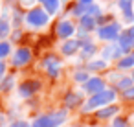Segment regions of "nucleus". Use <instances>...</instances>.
I'll list each match as a JSON object with an SVG mask.
<instances>
[{"instance_id":"nucleus-1","label":"nucleus","mask_w":134,"mask_h":127,"mask_svg":"<svg viewBox=\"0 0 134 127\" xmlns=\"http://www.w3.org/2000/svg\"><path fill=\"white\" fill-rule=\"evenodd\" d=\"M114 99H116V90L114 88H105L103 92H97V94L88 98V101L83 105V112H90V110L99 109V107L103 109V107H107Z\"/></svg>"},{"instance_id":"nucleus-2","label":"nucleus","mask_w":134,"mask_h":127,"mask_svg":"<svg viewBox=\"0 0 134 127\" xmlns=\"http://www.w3.org/2000/svg\"><path fill=\"white\" fill-rule=\"evenodd\" d=\"M66 116H68L66 110H53V112H48V114L35 118L31 127H59L66 121Z\"/></svg>"},{"instance_id":"nucleus-3","label":"nucleus","mask_w":134,"mask_h":127,"mask_svg":"<svg viewBox=\"0 0 134 127\" xmlns=\"http://www.w3.org/2000/svg\"><path fill=\"white\" fill-rule=\"evenodd\" d=\"M50 20V15L42 8H31L28 13H24V22L30 24L31 28H42Z\"/></svg>"},{"instance_id":"nucleus-4","label":"nucleus","mask_w":134,"mask_h":127,"mask_svg":"<svg viewBox=\"0 0 134 127\" xmlns=\"http://www.w3.org/2000/svg\"><path fill=\"white\" fill-rule=\"evenodd\" d=\"M97 35H99V39H103V41H118V37L121 35V24H119V22L103 24V26L97 30Z\"/></svg>"},{"instance_id":"nucleus-5","label":"nucleus","mask_w":134,"mask_h":127,"mask_svg":"<svg viewBox=\"0 0 134 127\" xmlns=\"http://www.w3.org/2000/svg\"><path fill=\"white\" fill-rule=\"evenodd\" d=\"M30 61H31V50H30V48H19V50L13 54V57H11V65H13L15 68H22V66H26Z\"/></svg>"},{"instance_id":"nucleus-6","label":"nucleus","mask_w":134,"mask_h":127,"mask_svg":"<svg viewBox=\"0 0 134 127\" xmlns=\"http://www.w3.org/2000/svg\"><path fill=\"white\" fill-rule=\"evenodd\" d=\"M39 88H41V81H37V79H26V81H22V83L19 85V94H20L22 98H30V96H33Z\"/></svg>"},{"instance_id":"nucleus-7","label":"nucleus","mask_w":134,"mask_h":127,"mask_svg":"<svg viewBox=\"0 0 134 127\" xmlns=\"http://www.w3.org/2000/svg\"><path fill=\"white\" fill-rule=\"evenodd\" d=\"M74 31H75V26H74L70 20H61V22L55 26V33H57V37H59V39H63V41L72 39Z\"/></svg>"},{"instance_id":"nucleus-8","label":"nucleus","mask_w":134,"mask_h":127,"mask_svg":"<svg viewBox=\"0 0 134 127\" xmlns=\"http://www.w3.org/2000/svg\"><path fill=\"white\" fill-rule=\"evenodd\" d=\"M118 6L125 17V22H134V0H118Z\"/></svg>"},{"instance_id":"nucleus-9","label":"nucleus","mask_w":134,"mask_h":127,"mask_svg":"<svg viewBox=\"0 0 134 127\" xmlns=\"http://www.w3.org/2000/svg\"><path fill=\"white\" fill-rule=\"evenodd\" d=\"M42 65H44V68L48 70V74H50L52 77H57V76H59V72H61V61H59V57L48 55V57L42 61Z\"/></svg>"},{"instance_id":"nucleus-10","label":"nucleus","mask_w":134,"mask_h":127,"mask_svg":"<svg viewBox=\"0 0 134 127\" xmlns=\"http://www.w3.org/2000/svg\"><path fill=\"white\" fill-rule=\"evenodd\" d=\"M85 90L88 94H97V92H103L105 90V81L101 77H90L86 83H85Z\"/></svg>"},{"instance_id":"nucleus-11","label":"nucleus","mask_w":134,"mask_h":127,"mask_svg":"<svg viewBox=\"0 0 134 127\" xmlns=\"http://www.w3.org/2000/svg\"><path fill=\"white\" fill-rule=\"evenodd\" d=\"M118 46L121 48L123 54H125V52L130 54V50L134 48V37H132L129 31H121V35L118 37Z\"/></svg>"},{"instance_id":"nucleus-12","label":"nucleus","mask_w":134,"mask_h":127,"mask_svg":"<svg viewBox=\"0 0 134 127\" xmlns=\"http://www.w3.org/2000/svg\"><path fill=\"white\" fill-rule=\"evenodd\" d=\"M61 50H63L64 55H74L81 50V43H79V39H68V41H64Z\"/></svg>"},{"instance_id":"nucleus-13","label":"nucleus","mask_w":134,"mask_h":127,"mask_svg":"<svg viewBox=\"0 0 134 127\" xmlns=\"http://www.w3.org/2000/svg\"><path fill=\"white\" fill-rule=\"evenodd\" d=\"M123 57V52H121V48L118 46V44H110V46H107L105 50H103V61L105 59H121Z\"/></svg>"},{"instance_id":"nucleus-14","label":"nucleus","mask_w":134,"mask_h":127,"mask_svg":"<svg viewBox=\"0 0 134 127\" xmlns=\"http://www.w3.org/2000/svg\"><path fill=\"white\" fill-rule=\"evenodd\" d=\"M96 24H97V20H96L94 17H90V15H85V17H81V20H79V28H81L83 31H92V30L96 28Z\"/></svg>"},{"instance_id":"nucleus-15","label":"nucleus","mask_w":134,"mask_h":127,"mask_svg":"<svg viewBox=\"0 0 134 127\" xmlns=\"http://www.w3.org/2000/svg\"><path fill=\"white\" fill-rule=\"evenodd\" d=\"M118 110H119V107L118 105H107V107H103L101 110H97V118H101V120H105V118H112V116H116L118 114Z\"/></svg>"},{"instance_id":"nucleus-16","label":"nucleus","mask_w":134,"mask_h":127,"mask_svg":"<svg viewBox=\"0 0 134 127\" xmlns=\"http://www.w3.org/2000/svg\"><path fill=\"white\" fill-rule=\"evenodd\" d=\"M118 68L119 70H129V68H134V52L123 55L119 61H118Z\"/></svg>"},{"instance_id":"nucleus-17","label":"nucleus","mask_w":134,"mask_h":127,"mask_svg":"<svg viewBox=\"0 0 134 127\" xmlns=\"http://www.w3.org/2000/svg\"><path fill=\"white\" fill-rule=\"evenodd\" d=\"M39 2L44 6V11H46L48 15H55V13L59 11V6H61L59 0H39Z\"/></svg>"},{"instance_id":"nucleus-18","label":"nucleus","mask_w":134,"mask_h":127,"mask_svg":"<svg viewBox=\"0 0 134 127\" xmlns=\"http://www.w3.org/2000/svg\"><path fill=\"white\" fill-rule=\"evenodd\" d=\"M79 103H81V96H79V94H74V92L66 94V98H64V105H66V107L74 109V107H77Z\"/></svg>"},{"instance_id":"nucleus-19","label":"nucleus","mask_w":134,"mask_h":127,"mask_svg":"<svg viewBox=\"0 0 134 127\" xmlns=\"http://www.w3.org/2000/svg\"><path fill=\"white\" fill-rule=\"evenodd\" d=\"M11 31V24L6 20V19H0V41H4Z\"/></svg>"},{"instance_id":"nucleus-20","label":"nucleus","mask_w":134,"mask_h":127,"mask_svg":"<svg viewBox=\"0 0 134 127\" xmlns=\"http://www.w3.org/2000/svg\"><path fill=\"white\" fill-rule=\"evenodd\" d=\"M103 68H107V61H90L88 65H86V70L88 72H97V70H103Z\"/></svg>"},{"instance_id":"nucleus-21","label":"nucleus","mask_w":134,"mask_h":127,"mask_svg":"<svg viewBox=\"0 0 134 127\" xmlns=\"http://www.w3.org/2000/svg\"><path fill=\"white\" fill-rule=\"evenodd\" d=\"M94 54H96V44L94 43L83 46V50H81V57L83 59H90V57H94Z\"/></svg>"},{"instance_id":"nucleus-22","label":"nucleus","mask_w":134,"mask_h":127,"mask_svg":"<svg viewBox=\"0 0 134 127\" xmlns=\"http://www.w3.org/2000/svg\"><path fill=\"white\" fill-rule=\"evenodd\" d=\"M13 85H15L13 76H6V77H4V81L0 83V90H2V92H9V90L13 88Z\"/></svg>"},{"instance_id":"nucleus-23","label":"nucleus","mask_w":134,"mask_h":127,"mask_svg":"<svg viewBox=\"0 0 134 127\" xmlns=\"http://www.w3.org/2000/svg\"><path fill=\"white\" fill-rule=\"evenodd\" d=\"M132 87V77H121V79H118V83H116V88H119L121 92H125L127 88H130Z\"/></svg>"},{"instance_id":"nucleus-24","label":"nucleus","mask_w":134,"mask_h":127,"mask_svg":"<svg viewBox=\"0 0 134 127\" xmlns=\"http://www.w3.org/2000/svg\"><path fill=\"white\" fill-rule=\"evenodd\" d=\"M11 54V44L8 41H0V59H4Z\"/></svg>"},{"instance_id":"nucleus-25","label":"nucleus","mask_w":134,"mask_h":127,"mask_svg":"<svg viewBox=\"0 0 134 127\" xmlns=\"http://www.w3.org/2000/svg\"><path fill=\"white\" fill-rule=\"evenodd\" d=\"M74 79L77 81V83H86L90 77H88V70H77L75 74H74Z\"/></svg>"},{"instance_id":"nucleus-26","label":"nucleus","mask_w":134,"mask_h":127,"mask_svg":"<svg viewBox=\"0 0 134 127\" xmlns=\"http://www.w3.org/2000/svg\"><path fill=\"white\" fill-rule=\"evenodd\" d=\"M72 13H74V15H77V17H85V15L88 13V6L79 4V6H75V8L72 9Z\"/></svg>"},{"instance_id":"nucleus-27","label":"nucleus","mask_w":134,"mask_h":127,"mask_svg":"<svg viewBox=\"0 0 134 127\" xmlns=\"http://www.w3.org/2000/svg\"><path fill=\"white\" fill-rule=\"evenodd\" d=\"M121 98H123L125 101H134V85H132L130 88H127L125 92H121Z\"/></svg>"},{"instance_id":"nucleus-28","label":"nucleus","mask_w":134,"mask_h":127,"mask_svg":"<svg viewBox=\"0 0 134 127\" xmlns=\"http://www.w3.org/2000/svg\"><path fill=\"white\" fill-rule=\"evenodd\" d=\"M112 127H127V120H125V118H118V120L112 123Z\"/></svg>"},{"instance_id":"nucleus-29","label":"nucleus","mask_w":134,"mask_h":127,"mask_svg":"<svg viewBox=\"0 0 134 127\" xmlns=\"http://www.w3.org/2000/svg\"><path fill=\"white\" fill-rule=\"evenodd\" d=\"M9 127H31V123H28V121H22V120H19V121H13Z\"/></svg>"},{"instance_id":"nucleus-30","label":"nucleus","mask_w":134,"mask_h":127,"mask_svg":"<svg viewBox=\"0 0 134 127\" xmlns=\"http://www.w3.org/2000/svg\"><path fill=\"white\" fill-rule=\"evenodd\" d=\"M13 15H15L13 24H17V26H19V24H20V13H19V9H15V13H13Z\"/></svg>"},{"instance_id":"nucleus-31","label":"nucleus","mask_w":134,"mask_h":127,"mask_svg":"<svg viewBox=\"0 0 134 127\" xmlns=\"http://www.w3.org/2000/svg\"><path fill=\"white\" fill-rule=\"evenodd\" d=\"M4 72H6V63H4V61H0V77L4 76Z\"/></svg>"},{"instance_id":"nucleus-32","label":"nucleus","mask_w":134,"mask_h":127,"mask_svg":"<svg viewBox=\"0 0 134 127\" xmlns=\"http://www.w3.org/2000/svg\"><path fill=\"white\" fill-rule=\"evenodd\" d=\"M79 4H85V6H90L92 4V0H77Z\"/></svg>"},{"instance_id":"nucleus-33","label":"nucleus","mask_w":134,"mask_h":127,"mask_svg":"<svg viewBox=\"0 0 134 127\" xmlns=\"http://www.w3.org/2000/svg\"><path fill=\"white\" fill-rule=\"evenodd\" d=\"M129 33H130V35H132V37H134V24H132V26H130V28H129Z\"/></svg>"},{"instance_id":"nucleus-34","label":"nucleus","mask_w":134,"mask_h":127,"mask_svg":"<svg viewBox=\"0 0 134 127\" xmlns=\"http://www.w3.org/2000/svg\"><path fill=\"white\" fill-rule=\"evenodd\" d=\"M132 81H134V70H132Z\"/></svg>"},{"instance_id":"nucleus-35","label":"nucleus","mask_w":134,"mask_h":127,"mask_svg":"<svg viewBox=\"0 0 134 127\" xmlns=\"http://www.w3.org/2000/svg\"><path fill=\"white\" fill-rule=\"evenodd\" d=\"M75 127H81V125H75Z\"/></svg>"}]
</instances>
